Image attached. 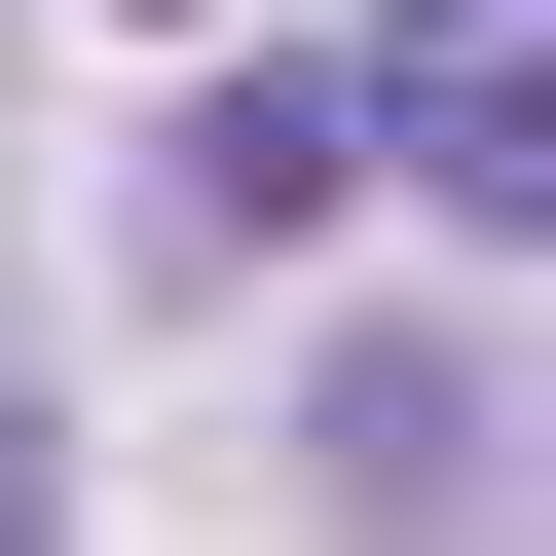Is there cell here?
<instances>
[{"instance_id":"6da1fadb","label":"cell","mask_w":556,"mask_h":556,"mask_svg":"<svg viewBox=\"0 0 556 556\" xmlns=\"http://www.w3.org/2000/svg\"><path fill=\"white\" fill-rule=\"evenodd\" d=\"M186 186H223V223H334V186H371V112H334V75H223V149H186Z\"/></svg>"}]
</instances>
